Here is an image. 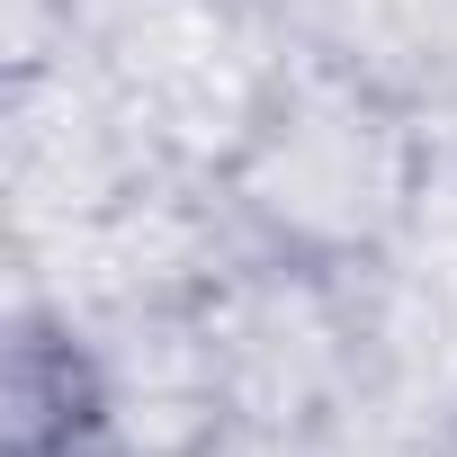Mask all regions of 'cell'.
I'll list each match as a JSON object with an SVG mask.
<instances>
[{"mask_svg":"<svg viewBox=\"0 0 457 457\" xmlns=\"http://www.w3.org/2000/svg\"><path fill=\"white\" fill-rule=\"evenodd\" d=\"M99 430H108L99 359L72 332L28 323L0 368V457H81Z\"/></svg>","mask_w":457,"mask_h":457,"instance_id":"cell-2","label":"cell"},{"mask_svg":"<svg viewBox=\"0 0 457 457\" xmlns=\"http://www.w3.org/2000/svg\"><path fill=\"white\" fill-rule=\"evenodd\" d=\"M421 188V135L395 99L341 72L287 81L243 153H234V206L261 224V243L305 270H341L395 243Z\"/></svg>","mask_w":457,"mask_h":457,"instance_id":"cell-1","label":"cell"}]
</instances>
